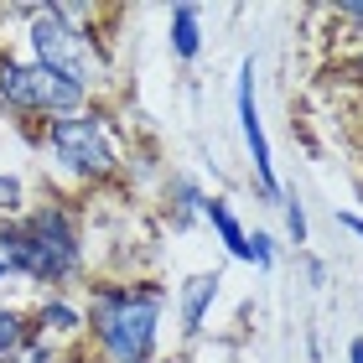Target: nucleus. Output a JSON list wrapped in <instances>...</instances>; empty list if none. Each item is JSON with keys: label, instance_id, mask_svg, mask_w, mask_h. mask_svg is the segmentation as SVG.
I'll return each instance as SVG.
<instances>
[{"label": "nucleus", "instance_id": "f257e3e1", "mask_svg": "<svg viewBox=\"0 0 363 363\" xmlns=\"http://www.w3.org/2000/svg\"><path fill=\"white\" fill-rule=\"evenodd\" d=\"M167 291L156 280H104L89 296V337L104 363H156Z\"/></svg>", "mask_w": 363, "mask_h": 363}, {"label": "nucleus", "instance_id": "f03ea898", "mask_svg": "<svg viewBox=\"0 0 363 363\" xmlns=\"http://www.w3.org/2000/svg\"><path fill=\"white\" fill-rule=\"evenodd\" d=\"M0 259L37 280V286H68L84 275V228L68 203H37L21 218L0 223Z\"/></svg>", "mask_w": 363, "mask_h": 363}, {"label": "nucleus", "instance_id": "7ed1b4c3", "mask_svg": "<svg viewBox=\"0 0 363 363\" xmlns=\"http://www.w3.org/2000/svg\"><path fill=\"white\" fill-rule=\"evenodd\" d=\"M42 156L47 167L62 172L68 182H78V187H99V182L120 177L125 167V145H120V125L109 120L104 109H78V114H62V120L42 125Z\"/></svg>", "mask_w": 363, "mask_h": 363}, {"label": "nucleus", "instance_id": "20e7f679", "mask_svg": "<svg viewBox=\"0 0 363 363\" xmlns=\"http://www.w3.org/2000/svg\"><path fill=\"white\" fill-rule=\"evenodd\" d=\"M11 11H16V21L26 26V57H37L42 68L62 73L89 99L104 89L109 62H104V47H99V37L89 26L68 21L57 6H11Z\"/></svg>", "mask_w": 363, "mask_h": 363}, {"label": "nucleus", "instance_id": "39448f33", "mask_svg": "<svg viewBox=\"0 0 363 363\" xmlns=\"http://www.w3.org/2000/svg\"><path fill=\"white\" fill-rule=\"evenodd\" d=\"M0 109L21 114V120H31V125H52V120H62V114L89 109V94L73 89L62 73L42 68L37 57L0 52Z\"/></svg>", "mask_w": 363, "mask_h": 363}, {"label": "nucleus", "instance_id": "423d86ee", "mask_svg": "<svg viewBox=\"0 0 363 363\" xmlns=\"http://www.w3.org/2000/svg\"><path fill=\"white\" fill-rule=\"evenodd\" d=\"M239 125H244V140H250V156H255V177L265 197H286L275 177V161H270V140H265V125H259V109H255V62H244L239 73Z\"/></svg>", "mask_w": 363, "mask_h": 363}, {"label": "nucleus", "instance_id": "0eeeda50", "mask_svg": "<svg viewBox=\"0 0 363 363\" xmlns=\"http://www.w3.org/2000/svg\"><path fill=\"white\" fill-rule=\"evenodd\" d=\"M37 333L47 342H73V337H84L89 333V322H84V311H78L73 301H62V296H47V301L37 306Z\"/></svg>", "mask_w": 363, "mask_h": 363}, {"label": "nucleus", "instance_id": "6e6552de", "mask_svg": "<svg viewBox=\"0 0 363 363\" xmlns=\"http://www.w3.org/2000/svg\"><path fill=\"white\" fill-rule=\"evenodd\" d=\"M218 270H203V275H192L187 286H182V333L197 337L203 333V317H208V306L218 301Z\"/></svg>", "mask_w": 363, "mask_h": 363}, {"label": "nucleus", "instance_id": "1a4fd4ad", "mask_svg": "<svg viewBox=\"0 0 363 363\" xmlns=\"http://www.w3.org/2000/svg\"><path fill=\"white\" fill-rule=\"evenodd\" d=\"M203 218L213 223V234H218V239L228 244V255H234V259H250V234H244V223L234 218V208H228L223 197H208Z\"/></svg>", "mask_w": 363, "mask_h": 363}, {"label": "nucleus", "instance_id": "9d476101", "mask_svg": "<svg viewBox=\"0 0 363 363\" xmlns=\"http://www.w3.org/2000/svg\"><path fill=\"white\" fill-rule=\"evenodd\" d=\"M172 52L182 62H192L197 52H203V11L197 6H177L172 11Z\"/></svg>", "mask_w": 363, "mask_h": 363}, {"label": "nucleus", "instance_id": "9b49d317", "mask_svg": "<svg viewBox=\"0 0 363 363\" xmlns=\"http://www.w3.org/2000/svg\"><path fill=\"white\" fill-rule=\"evenodd\" d=\"M37 317H26V311H16V306H0V358L6 353H21L26 342H37Z\"/></svg>", "mask_w": 363, "mask_h": 363}, {"label": "nucleus", "instance_id": "f8f14e48", "mask_svg": "<svg viewBox=\"0 0 363 363\" xmlns=\"http://www.w3.org/2000/svg\"><path fill=\"white\" fill-rule=\"evenodd\" d=\"M21 213H26V187H21V177L0 172V223H6V218H21Z\"/></svg>", "mask_w": 363, "mask_h": 363}, {"label": "nucleus", "instance_id": "ddd939ff", "mask_svg": "<svg viewBox=\"0 0 363 363\" xmlns=\"http://www.w3.org/2000/svg\"><path fill=\"white\" fill-rule=\"evenodd\" d=\"M280 203H286V228H291V239L306 244V213H301V203H296V197H280Z\"/></svg>", "mask_w": 363, "mask_h": 363}, {"label": "nucleus", "instance_id": "4468645a", "mask_svg": "<svg viewBox=\"0 0 363 363\" xmlns=\"http://www.w3.org/2000/svg\"><path fill=\"white\" fill-rule=\"evenodd\" d=\"M250 265H259V270H270V265H275L270 234H250Z\"/></svg>", "mask_w": 363, "mask_h": 363}, {"label": "nucleus", "instance_id": "2eb2a0df", "mask_svg": "<svg viewBox=\"0 0 363 363\" xmlns=\"http://www.w3.org/2000/svg\"><path fill=\"white\" fill-rule=\"evenodd\" d=\"M333 16L348 21V26H358V37H363V0H342V6H333Z\"/></svg>", "mask_w": 363, "mask_h": 363}, {"label": "nucleus", "instance_id": "dca6fc26", "mask_svg": "<svg viewBox=\"0 0 363 363\" xmlns=\"http://www.w3.org/2000/svg\"><path fill=\"white\" fill-rule=\"evenodd\" d=\"M342 228H353V234L363 239V218H358V213H342Z\"/></svg>", "mask_w": 363, "mask_h": 363}, {"label": "nucleus", "instance_id": "f3484780", "mask_svg": "<svg viewBox=\"0 0 363 363\" xmlns=\"http://www.w3.org/2000/svg\"><path fill=\"white\" fill-rule=\"evenodd\" d=\"M348 73L358 78V84H363V47H358V52H353V62H348Z\"/></svg>", "mask_w": 363, "mask_h": 363}, {"label": "nucleus", "instance_id": "a211bd4d", "mask_svg": "<svg viewBox=\"0 0 363 363\" xmlns=\"http://www.w3.org/2000/svg\"><path fill=\"white\" fill-rule=\"evenodd\" d=\"M348 363H363V337L353 342V353H348Z\"/></svg>", "mask_w": 363, "mask_h": 363}, {"label": "nucleus", "instance_id": "6ab92c4d", "mask_svg": "<svg viewBox=\"0 0 363 363\" xmlns=\"http://www.w3.org/2000/svg\"><path fill=\"white\" fill-rule=\"evenodd\" d=\"M11 275H16V270H11V265H6V259H0V280H11Z\"/></svg>", "mask_w": 363, "mask_h": 363}]
</instances>
